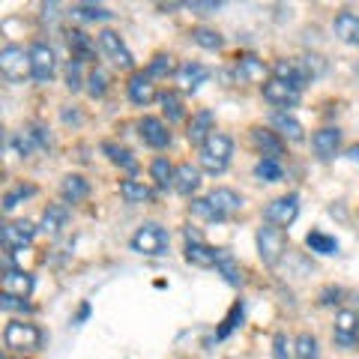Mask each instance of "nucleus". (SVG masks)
I'll return each instance as SVG.
<instances>
[{"label": "nucleus", "instance_id": "f257e3e1", "mask_svg": "<svg viewBox=\"0 0 359 359\" xmlns=\"http://www.w3.org/2000/svg\"><path fill=\"white\" fill-rule=\"evenodd\" d=\"M231 156H233V141L228 138V135H222V132H212L210 138L204 141V147H201V168L210 174H222L224 168H228L231 162Z\"/></svg>", "mask_w": 359, "mask_h": 359}, {"label": "nucleus", "instance_id": "f03ea898", "mask_svg": "<svg viewBox=\"0 0 359 359\" xmlns=\"http://www.w3.org/2000/svg\"><path fill=\"white\" fill-rule=\"evenodd\" d=\"M4 344L9 351H18V353H30V351H39L42 347V332L39 327L25 320H9L6 330H4Z\"/></svg>", "mask_w": 359, "mask_h": 359}, {"label": "nucleus", "instance_id": "7ed1b4c3", "mask_svg": "<svg viewBox=\"0 0 359 359\" xmlns=\"http://www.w3.org/2000/svg\"><path fill=\"white\" fill-rule=\"evenodd\" d=\"M132 249L138 255H147V257H159L168 252V231L162 224L147 222L144 228H138V233L132 237Z\"/></svg>", "mask_w": 359, "mask_h": 359}, {"label": "nucleus", "instance_id": "20e7f679", "mask_svg": "<svg viewBox=\"0 0 359 359\" xmlns=\"http://www.w3.org/2000/svg\"><path fill=\"white\" fill-rule=\"evenodd\" d=\"M0 72L15 84L27 81V78H33L30 54H25V48H18V45H6V48L0 51Z\"/></svg>", "mask_w": 359, "mask_h": 359}, {"label": "nucleus", "instance_id": "39448f33", "mask_svg": "<svg viewBox=\"0 0 359 359\" xmlns=\"http://www.w3.org/2000/svg\"><path fill=\"white\" fill-rule=\"evenodd\" d=\"M285 231L282 228H273V224H266V228L257 231V255H261V261L266 266H276L282 261L285 255Z\"/></svg>", "mask_w": 359, "mask_h": 359}, {"label": "nucleus", "instance_id": "423d86ee", "mask_svg": "<svg viewBox=\"0 0 359 359\" xmlns=\"http://www.w3.org/2000/svg\"><path fill=\"white\" fill-rule=\"evenodd\" d=\"M297 216H299V198L297 195L276 198L273 204L264 210V219H266V224H273V228H287V224H294Z\"/></svg>", "mask_w": 359, "mask_h": 359}, {"label": "nucleus", "instance_id": "0eeeda50", "mask_svg": "<svg viewBox=\"0 0 359 359\" xmlns=\"http://www.w3.org/2000/svg\"><path fill=\"white\" fill-rule=\"evenodd\" d=\"M332 339L339 347H356L359 344V314L351 309H341L335 314V330H332Z\"/></svg>", "mask_w": 359, "mask_h": 359}, {"label": "nucleus", "instance_id": "6e6552de", "mask_svg": "<svg viewBox=\"0 0 359 359\" xmlns=\"http://www.w3.org/2000/svg\"><path fill=\"white\" fill-rule=\"evenodd\" d=\"M30 63H33V78H36L39 84H48L54 72H57V60H54V51L48 48L45 42H33L30 45Z\"/></svg>", "mask_w": 359, "mask_h": 359}, {"label": "nucleus", "instance_id": "1a4fd4ad", "mask_svg": "<svg viewBox=\"0 0 359 359\" xmlns=\"http://www.w3.org/2000/svg\"><path fill=\"white\" fill-rule=\"evenodd\" d=\"M210 207H212V216H216V222H224V219H233L243 207L240 195L233 192V189H212V192L207 195Z\"/></svg>", "mask_w": 359, "mask_h": 359}, {"label": "nucleus", "instance_id": "9d476101", "mask_svg": "<svg viewBox=\"0 0 359 359\" xmlns=\"http://www.w3.org/2000/svg\"><path fill=\"white\" fill-rule=\"evenodd\" d=\"M0 290L9 299H27L33 290V276L25 269H6L4 278H0Z\"/></svg>", "mask_w": 359, "mask_h": 359}, {"label": "nucleus", "instance_id": "9b49d317", "mask_svg": "<svg viewBox=\"0 0 359 359\" xmlns=\"http://www.w3.org/2000/svg\"><path fill=\"white\" fill-rule=\"evenodd\" d=\"M264 99L266 102H273V105H282V108H290V105H297L299 102V90L294 84H287L282 81V78H269V81L264 84Z\"/></svg>", "mask_w": 359, "mask_h": 359}, {"label": "nucleus", "instance_id": "f8f14e48", "mask_svg": "<svg viewBox=\"0 0 359 359\" xmlns=\"http://www.w3.org/2000/svg\"><path fill=\"white\" fill-rule=\"evenodd\" d=\"M269 69L261 57H255V54H240L237 57V78L243 84H266L269 81Z\"/></svg>", "mask_w": 359, "mask_h": 359}, {"label": "nucleus", "instance_id": "ddd939ff", "mask_svg": "<svg viewBox=\"0 0 359 359\" xmlns=\"http://www.w3.org/2000/svg\"><path fill=\"white\" fill-rule=\"evenodd\" d=\"M36 237V228L21 219V222H9L4 224V231H0V240H4L6 249H25V245H30V240Z\"/></svg>", "mask_w": 359, "mask_h": 359}, {"label": "nucleus", "instance_id": "4468645a", "mask_svg": "<svg viewBox=\"0 0 359 359\" xmlns=\"http://www.w3.org/2000/svg\"><path fill=\"white\" fill-rule=\"evenodd\" d=\"M99 48H102V54H108V57L114 60L117 66H123V69H129V66H132V54H129L126 45H123L120 33L102 30V33H99Z\"/></svg>", "mask_w": 359, "mask_h": 359}, {"label": "nucleus", "instance_id": "2eb2a0df", "mask_svg": "<svg viewBox=\"0 0 359 359\" xmlns=\"http://www.w3.org/2000/svg\"><path fill=\"white\" fill-rule=\"evenodd\" d=\"M129 99L135 105H141V108H147L156 99V84H153L150 72H132V78H129Z\"/></svg>", "mask_w": 359, "mask_h": 359}, {"label": "nucleus", "instance_id": "dca6fc26", "mask_svg": "<svg viewBox=\"0 0 359 359\" xmlns=\"http://www.w3.org/2000/svg\"><path fill=\"white\" fill-rule=\"evenodd\" d=\"M138 129H141V138L147 147H156V150H162L171 144V132H168V126L162 120H156V117H144L138 123Z\"/></svg>", "mask_w": 359, "mask_h": 359}, {"label": "nucleus", "instance_id": "f3484780", "mask_svg": "<svg viewBox=\"0 0 359 359\" xmlns=\"http://www.w3.org/2000/svg\"><path fill=\"white\" fill-rule=\"evenodd\" d=\"M311 147H314V153H318V159H323V162L332 159V156L339 153V147H341V132L335 126H327V129L314 132Z\"/></svg>", "mask_w": 359, "mask_h": 359}, {"label": "nucleus", "instance_id": "a211bd4d", "mask_svg": "<svg viewBox=\"0 0 359 359\" xmlns=\"http://www.w3.org/2000/svg\"><path fill=\"white\" fill-rule=\"evenodd\" d=\"M174 78H177L180 90H186V93H192V90H198V87H201V84H204L207 78H210V69H207V66H201V63H192V60H189V63L180 66Z\"/></svg>", "mask_w": 359, "mask_h": 359}, {"label": "nucleus", "instance_id": "6ab92c4d", "mask_svg": "<svg viewBox=\"0 0 359 359\" xmlns=\"http://www.w3.org/2000/svg\"><path fill=\"white\" fill-rule=\"evenodd\" d=\"M276 78H282V81L287 84H294L297 90H302L309 84V69H306V63L302 60H278L276 63Z\"/></svg>", "mask_w": 359, "mask_h": 359}, {"label": "nucleus", "instance_id": "aec40b11", "mask_svg": "<svg viewBox=\"0 0 359 359\" xmlns=\"http://www.w3.org/2000/svg\"><path fill=\"white\" fill-rule=\"evenodd\" d=\"M252 141H255V147L264 153V159H278V156L285 153V144L282 138H278V132H269V129H252Z\"/></svg>", "mask_w": 359, "mask_h": 359}, {"label": "nucleus", "instance_id": "412c9836", "mask_svg": "<svg viewBox=\"0 0 359 359\" xmlns=\"http://www.w3.org/2000/svg\"><path fill=\"white\" fill-rule=\"evenodd\" d=\"M269 123H273V129L282 135V138H287V141H302L306 138V132H302V123L297 120V117H290L287 111H276L273 117H269Z\"/></svg>", "mask_w": 359, "mask_h": 359}, {"label": "nucleus", "instance_id": "4be33fe9", "mask_svg": "<svg viewBox=\"0 0 359 359\" xmlns=\"http://www.w3.org/2000/svg\"><path fill=\"white\" fill-rule=\"evenodd\" d=\"M335 36L347 45H359V13H339L332 21Z\"/></svg>", "mask_w": 359, "mask_h": 359}, {"label": "nucleus", "instance_id": "5701e85b", "mask_svg": "<svg viewBox=\"0 0 359 359\" xmlns=\"http://www.w3.org/2000/svg\"><path fill=\"white\" fill-rule=\"evenodd\" d=\"M60 195L66 204H81L90 195V183L81 174H69V177H63V183H60Z\"/></svg>", "mask_w": 359, "mask_h": 359}, {"label": "nucleus", "instance_id": "b1692460", "mask_svg": "<svg viewBox=\"0 0 359 359\" xmlns=\"http://www.w3.org/2000/svg\"><path fill=\"white\" fill-rule=\"evenodd\" d=\"M198 186H201V168H195L192 162H183L174 174V189L180 195H192Z\"/></svg>", "mask_w": 359, "mask_h": 359}, {"label": "nucleus", "instance_id": "393cba45", "mask_svg": "<svg viewBox=\"0 0 359 359\" xmlns=\"http://www.w3.org/2000/svg\"><path fill=\"white\" fill-rule=\"evenodd\" d=\"M189 141L198 144V147H204V141L212 135V111H198V114L189 120Z\"/></svg>", "mask_w": 359, "mask_h": 359}, {"label": "nucleus", "instance_id": "a878e982", "mask_svg": "<svg viewBox=\"0 0 359 359\" xmlns=\"http://www.w3.org/2000/svg\"><path fill=\"white\" fill-rule=\"evenodd\" d=\"M186 261L189 264H195V266H216L219 261V249H210V245L204 240H195V243H189L186 245Z\"/></svg>", "mask_w": 359, "mask_h": 359}, {"label": "nucleus", "instance_id": "bb28decb", "mask_svg": "<svg viewBox=\"0 0 359 359\" xmlns=\"http://www.w3.org/2000/svg\"><path fill=\"white\" fill-rule=\"evenodd\" d=\"M66 222H69V210L63 204H48V210H45V216H42V231L48 233V237H57L66 228Z\"/></svg>", "mask_w": 359, "mask_h": 359}, {"label": "nucleus", "instance_id": "cd10ccee", "mask_svg": "<svg viewBox=\"0 0 359 359\" xmlns=\"http://www.w3.org/2000/svg\"><path fill=\"white\" fill-rule=\"evenodd\" d=\"M69 51H72V60H78V63L96 60V45L90 42V36L81 30H69Z\"/></svg>", "mask_w": 359, "mask_h": 359}, {"label": "nucleus", "instance_id": "c85d7f7f", "mask_svg": "<svg viewBox=\"0 0 359 359\" xmlns=\"http://www.w3.org/2000/svg\"><path fill=\"white\" fill-rule=\"evenodd\" d=\"M216 269H219V273L224 276V282H228V285H233V287H240V285H243V269H240L237 257H233L231 252L219 249V261H216Z\"/></svg>", "mask_w": 359, "mask_h": 359}, {"label": "nucleus", "instance_id": "c756f323", "mask_svg": "<svg viewBox=\"0 0 359 359\" xmlns=\"http://www.w3.org/2000/svg\"><path fill=\"white\" fill-rule=\"evenodd\" d=\"M120 195L129 201V204H147V201L153 198V189L138 183V180H123L120 183Z\"/></svg>", "mask_w": 359, "mask_h": 359}, {"label": "nucleus", "instance_id": "7c9ffc66", "mask_svg": "<svg viewBox=\"0 0 359 359\" xmlns=\"http://www.w3.org/2000/svg\"><path fill=\"white\" fill-rule=\"evenodd\" d=\"M102 150L111 156V162L120 165V168H126L129 174L138 171V159H135V156H132L126 147H117V144H102Z\"/></svg>", "mask_w": 359, "mask_h": 359}, {"label": "nucleus", "instance_id": "2f4dec72", "mask_svg": "<svg viewBox=\"0 0 359 359\" xmlns=\"http://www.w3.org/2000/svg\"><path fill=\"white\" fill-rule=\"evenodd\" d=\"M72 15L81 18V21H108L114 13H108L105 6H96V4H75L72 6Z\"/></svg>", "mask_w": 359, "mask_h": 359}, {"label": "nucleus", "instance_id": "473e14b6", "mask_svg": "<svg viewBox=\"0 0 359 359\" xmlns=\"http://www.w3.org/2000/svg\"><path fill=\"white\" fill-rule=\"evenodd\" d=\"M150 174H153V180H156V186L168 189V186H174L177 168H171V162H168V159H156V162L150 165Z\"/></svg>", "mask_w": 359, "mask_h": 359}, {"label": "nucleus", "instance_id": "72a5a7b5", "mask_svg": "<svg viewBox=\"0 0 359 359\" xmlns=\"http://www.w3.org/2000/svg\"><path fill=\"white\" fill-rule=\"evenodd\" d=\"M306 243H309V249L318 252V255H335L339 252V243H335L332 237H327V233H320V231H311L306 237Z\"/></svg>", "mask_w": 359, "mask_h": 359}, {"label": "nucleus", "instance_id": "f704fd0d", "mask_svg": "<svg viewBox=\"0 0 359 359\" xmlns=\"http://www.w3.org/2000/svg\"><path fill=\"white\" fill-rule=\"evenodd\" d=\"M255 174L261 177L264 183H278V180L285 177L282 162H278V159H261V162H257V168H255Z\"/></svg>", "mask_w": 359, "mask_h": 359}, {"label": "nucleus", "instance_id": "c9c22d12", "mask_svg": "<svg viewBox=\"0 0 359 359\" xmlns=\"http://www.w3.org/2000/svg\"><path fill=\"white\" fill-rule=\"evenodd\" d=\"M294 353H297V359H318V356H320L318 339H314L311 332H302L299 339L294 341Z\"/></svg>", "mask_w": 359, "mask_h": 359}, {"label": "nucleus", "instance_id": "e433bc0d", "mask_svg": "<svg viewBox=\"0 0 359 359\" xmlns=\"http://www.w3.org/2000/svg\"><path fill=\"white\" fill-rule=\"evenodd\" d=\"M177 69H180V66L174 63V57H171V54H156V57H153V63H150V78H165V75H177Z\"/></svg>", "mask_w": 359, "mask_h": 359}, {"label": "nucleus", "instance_id": "4c0bfd02", "mask_svg": "<svg viewBox=\"0 0 359 359\" xmlns=\"http://www.w3.org/2000/svg\"><path fill=\"white\" fill-rule=\"evenodd\" d=\"M192 39L201 45V48H207V51H219L222 48V36L216 30H210V27H195L192 30Z\"/></svg>", "mask_w": 359, "mask_h": 359}, {"label": "nucleus", "instance_id": "58836bf2", "mask_svg": "<svg viewBox=\"0 0 359 359\" xmlns=\"http://www.w3.org/2000/svg\"><path fill=\"white\" fill-rule=\"evenodd\" d=\"M105 90H108V78L102 69H93L87 75V93L93 96V99H102L105 96Z\"/></svg>", "mask_w": 359, "mask_h": 359}, {"label": "nucleus", "instance_id": "ea45409f", "mask_svg": "<svg viewBox=\"0 0 359 359\" xmlns=\"http://www.w3.org/2000/svg\"><path fill=\"white\" fill-rule=\"evenodd\" d=\"M162 108L168 120H183V99H180V93H162Z\"/></svg>", "mask_w": 359, "mask_h": 359}, {"label": "nucleus", "instance_id": "a19ab883", "mask_svg": "<svg viewBox=\"0 0 359 359\" xmlns=\"http://www.w3.org/2000/svg\"><path fill=\"white\" fill-rule=\"evenodd\" d=\"M30 195H36V189H33V186H18V189H13V192L4 195V210L13 212V210L18 207V201H21V198H30Z\"/></svg>", "mask_w": 359, "mask_h": 359}, {"label": "nucleus", "instance_id": "79ce46f5", "mask_svg": "<svg viewBox=\"0 0 359 359\" xmlns=\"http://www.w3.org/2000/svg\"><path fill=\"white\" fill-rule=\"evenodd\" d=\"M237 320H243V302H237V306L231 309L228 318H224V327L219 330V339H224V335H228L233 327H237Z\"/></svg>", "mask_w": 359, "mask_h": 359}, {"label": "nucleus", "instance_id": "37998d69", "mask_svg": "<svg viewBox=\"0 0 359 359\" xmlns=\"http://www.w3.org/2000/svg\"><path fill=\"white\" fill-rule=\"evenodd\" d=\"M66 87H69L72 93H75V90H81V63H78V60H72L69 69H66Z\"/></svg>", "mask_w": 359, "mask_h": 359}, {"label": "nucleus", "instance_id": "c03bdc74", "mask_svg": "<svg viewBox=\"0 0 359 359\" xmlns=\"http://www.w3.org/2000/svg\"><path fill=\"white\" fill-rule=\"evenodd\" d=\"M192 216H201V219H210V222H216V216H212V207H210V201H207V198L192 201Z\"/></svg>", "mask_w": 359, "mask_h": 359}, {"label": "nucleus", "instance_id": "a18cd8bd", "mask_svg": "<svg viewBox=\"0 0 359 359\" xmlns=\"http://www.w3.org/2000/svg\"><path fill=\"white\" fill-rule=\"evenodd\" d=\"M287 347H290L287 335H282V332H278V335H276V347H273V356H276V359H294V356H290V351H287Z\"/></svg>", "mask_w": 359, "mask_h": 359}, {"label": "nucleus", "instance_id": "49530a36", "mask_svg": "<svg viewBox=\"0 0 359 359\" xmlns=\"http://www.w3.org/2000/svg\"><path fill=\"white\" fill-rule=\"evenodd\" d=\"M192 13H198V15H210V13H216V9L222 6L219 0H210V4H198V0H192V4H186Z\"/></svg>", "mask_w": 359, "mask_h": 359}, {"label": "nucleus", "instance_id": "de8ad7c7", "mask_svg": "<svg viewBox=\"0 0 359 359\" xmlns=\"http://www.w3.org/2000/svg\"><path fill=\"white\" fill-rule=\"evenodd\" d=\"M351 156H353V159L359 162V144H356V147H351Z\"/></svg>", "mask_w": 359, "mask_h": 359}, {"label": "nucleus", "instance_id": "09e8293b", "mask_svg": "<svg viewBox=\"0 0 359 359\" xmlns=\"http://www.w3.org/2000/svg\"><path fill=\"white\" fill-rule=\"evenodd\" d=\"M4 359H6V356H4Z\"/></svg>", "mask_w": 359, "mask_h": 359}]
</instances>
